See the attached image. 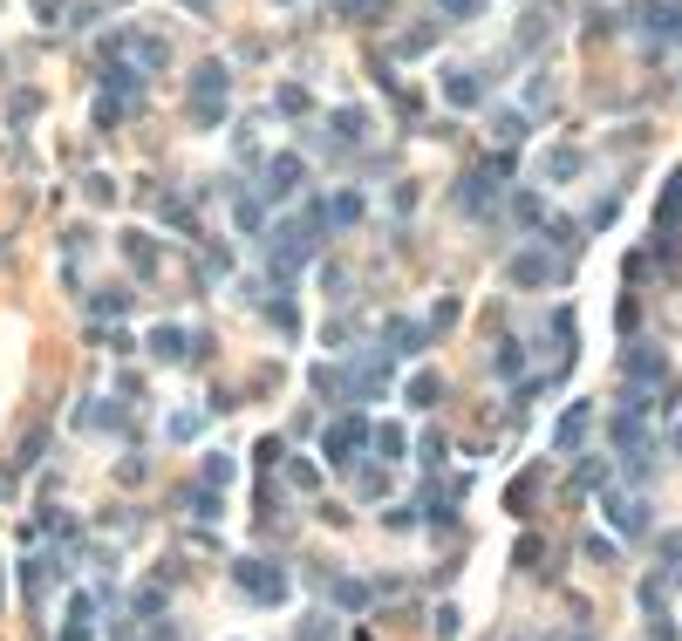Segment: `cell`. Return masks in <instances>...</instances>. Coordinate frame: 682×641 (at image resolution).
<instances>
[{
    "mask_svg": "<svg viewBox=\"0 0 682 641\" xmlns=\"http://www.w3.org/2000/svg\"><path fill=\"white\" fill-rule=\"evenodd\" d=\"M335 601H341V607H369V587H362V580H341Z\"/></svg>",
    "mask_w": 682,
    "mask_h": 641,
    "instance_id": "23",
    "label": "cell"
},
{
    "mask_svg": "<svg viewBox=\"0 0 682 641\" xmlns=\"http://www.w3.org/2000/svg\"><path fill=\"white\" fill-rule=\"evenodd\" d=\"M35 7H41V14H55V7H62V0H35Z\"/></svg>",
    "mask_w": 682,
    "mask_h": 641,
    "instance_id": "28",
    "label": "cell"
},
{
    "mask_svg": "<svg viewBox=\"0 0 682 641\" xmlns=\"http://www.w3.org/2000/svg\"><path fill=\"white\" fill-rule=\"evenodd\" d=\"M55 580H62V566H55V553H41V560H28V594H48V587H55Z\"/></svg>",
    "mask_w": 682,
    "mask_h": 641,
    "instance_id": "11",
    "label": "cell"
},
{
    "mask_svg": "<svg viewBox=\"0 0 682 641\" xmlns=\"http://www.w3.org/2000/svg\"><path fill=\"white\" fill-rule=\"evenodd\" d=\"M676 451H682V430H676Z\"/></svg>",
    "mask_w": 682,
    "mask_h": 641,
    "instance_id": "29",
    "label": "cell"
},
{
    "mask_svg": "<svg viewBox=\"0 0 682 641\" xmlns=\"http://www.w3.org/2000/svg\"><path fill=\"white\" fill-rule=\"evenodd\" d=\"M382 341H389L396 355H417V341H430V328H417V321H389V328H382Z\"/></svg>",
    "mask_w": 682,
    "mask_h": 641,
    "instance_id": "9",
    "label": "cell"
},
{
    "mask_svg": "<svg viewBox=\"0 0 682 641\" xmlns=\"http://www.w3.org/2000/svg\"><path fill=\"white\" fill-rule=\"evenodd\" d=\"M232 580H239V594H246V601H266V607L287 601V573H280L273 560H239Z\"/></svg>",
    "mask_w": 682,
    "mask_h": 641,
    "instance_id": "1",
    "label": "cell"
},
{
    "mask_svg": "<svg viewBox=\"0 0 682 641\" xmlns=\"http://www.w3.org/2000/svg\"><path fill=\"white\" fill-rule=\"evenodd\" d=\"M191 110H198V123H219V116H226V69H219V62H205V69L191 76Z\"/></svg>",
    "mask_w": 682,
    "mask_h": 641,
    "instance_id": "3",
    "label": "cell"
},
{
    "mask_svg": "<svg viewBox=\"0 0 682 641\" xmlns=\"http://www.w3.org/2000/svg\"><path fill=\"white\" fill-rule=\"evenodd\" d=\"M512 280H519V287H546V280H560V266L546 260V253H519V260H512Z\"/></svg>",
    "mask_w": 682,
    "mask_h": 641,
    "instance_id": "7",
    "label": "cell"
},
{
    "mask_svg": "<svg viewBox=\"0 0 682 641\" xmlns=\"http://www.w3.org/2000/svg\"><path fill=\"white\" fill-rule=\"evenodd\" d=\"M294 185H301V157H294V151H280L273 164H266V198H287Z\"/></svg>",
    "mask_w": 682,
    "mask_h": 641,
    "instance_id": "6",
    "label": "cell"
},
{
    "mask_svg": "<svg viewBox=\"0 0 682 641\" xmlns=\"http://www.w3.org/2000/svg\"><path fill=\"white\" fill-rule=\"evenodd\" d=\"M628 376H642V382H662V376H669V362H662L655 348H635V355H628Z\"/></svg>",
    "mask_w": 682,
    "mask_h": 641,
    "instance_id": "12",
    "label": "cell"
},
{
    "mask_svg": "<svg viewBox=\"0 0 682 641\" xmlns=\"http://www.w3.org/2000/svg\"><path fill=\"white\" fill-rule=\"evenodd\" d=\"M314 246H321V239H314L307 226H280L273 239H266V260H273V273L287 280V273H294L301 260H314Z\"/></svg>",
    "mask_w": 682,
    "mask_h": 641,
    "instance_id": "2",
    "label": "cell"
},
{
    "mask_svg": "<svg viewBox=\"0 0 682 641\" xmlns=\"http://www.w3.org/2000/svg\"><path fill=\"white\" fill-rule=\"evenodd\" d=\"M676 219H682V171H676V178H669V191H662V212H655V226L669 232V226H676Z\"/></svg>",
    "mask_w": 682,
    "mask_h": 641,
    "instance_id": "17",
    "label": "cell"
},
{
    "mask_svg": "<svg viewBox=\"0 0 682 641\" xmlns=\"http://www.w3.org/2000/svg\"><path fill=\"white\" fill-rule=\"evenodd\" d=\"M335 137H341V144H355V137H362V110H335Z\"/></svg>",
    "mask_w": 682,
    "mask_h": 641,
    "instance_id": "22",
    "label": "cell"
},
{
    "mask_svg": "<svg viewBox=\"0 0 682 641\" xmlns=\"http://www.w3.org/2000/svg\"><path fill=\"white\" fill-rule=\"evenodd\" d=\"M226 478H232V457H205V485L219 491V485H226Z\"/></svg>",
    "mask_w": 682,
    "mask_h": 641,
    "instance_id": "24",
    "label": "cell"
},
{
    "mask_svg": "<svg viewBox=\"0 0 682 641\" xmlns=\"http://www.w3.org/2000/svg\"><path fill=\"white\" fill-rule=\"evenodd\" d=\"M301 641H335V635H328V621H314V628H301Z\"/></svg>",
    "mask_w": 682,
    "mask_h": 641,
    "instance_id": "26",
    "label": "cell"
},
{
    "mask_svg": "<svg viewBox=\"0 0 682 641\" xmlns=\"http://www.w3.org/2000/svg\"><path fill=\"white\" fill-rule=\"evenodd\" d=\"M485 0H437V14H451V21H464V14H478Z\"/></svg>",
    "mask_w": 682,
    "mask_h": 641,
    "instance_id": "25",
    "label": "cell"
},
{
    "mask_svg": "<svg viewBox=\"0 0 682 641\" xmlns=\"http://www.w3.org/2000/svg\"><path fill=\"white\" fill-rule=\"evenodd\" d=\"M607 512H614V526H621V532H648V505H642V498H607Z\"/></svg>",
    "mask_w": 682,
    "mask_h": 641,
    "instance_id": "8",
    "label": "cell"
},
{
    "mask_svg": "<svg viewBox=\"0 0 682 641\" xmlns=\"http://www.w3.org/2000/svg\"><path fill=\"white\" fill-rule=\"evenodd\" d=\"M457 205H464V212H485V205H492V178H478V171H471L464 191H457Z\"/></svg>",
    "mask_w": 682,
    "mask_h": 641,
    "instance_id": "15",
    "label": "cell"
},
{
    "mask_svg": "<svg viewBox=\"0 0 682 641\" xmlns=\"http://www.w3.org/2000/svg\"><path fill=\"white\" fill-rule=\"evenodd\" d=\"M151 355L157 362H178L185 355V328H151Z\"/></svg>",
    "mask_w": 682,
    "mask_h": 641,
    "instance_id": "13",
    "label": "cell"
},
{
    "mask_svg": "<svg viewBox=\"0 0 682 641\" xmlns=\"http://www.w3.org/2000/svg\"><path fill=\"white\" fill-rule=\"evenodd\" d=\"M130 55H137L144 69H164V62H171V48H164V41H151V35H130Z\"/></svg>",
    "mask_w": 682,
    "mask_h": 641,
    "instance_id": "16",
    "label": "cell"
},
{
    "mask_svg": "<svg viewBox=\"0 0 682 641\" xmlns=\"http://www.w3.org/2000/svg\"><path fill=\"white\" fill-rule=\"evenodd\" d=\"M580 171V151H546V178H573Z\"/></svg>",
    "mask_w": 682,
    "mask_h": 641,
    "instance_id": "19",
    "label": "cell"
},
{
    "mask_svg": "<svg viewBox=\"0 0 682 641\" xmlns=\"http://www.w3.org/2000/svg\"><path fill=\"white\" fill-rule=\"evenodd\" d=\"M103 89H110L116 103H130V96H137V69H123V62H110V69H103Z\"/></svg>",
    "mask_w": 682,
    "mask_h": 641,
    "instance_id": "14",
    "label": "cell"
},
{
    "mask_svg": "<svg viewBox=\"0 0 682 641\" xmlns=\"http://www.w3.org/2000/svg\"><path fill=\"white\" fill-rule=\"evenodd\" d=\"M478 96H485V76H471V69H451V76H444V103H451V110H471Z\"/></svg>",
    "mask_w": 682,
    "mask_h": 641,
    "instance_id": "5",
    "label": "cell"
},
{
    "mask_svg": "<svg viewBox=\"0 0 682 641\" xmlns=\"http://www.w3.org/2000/svg\"><path fill=\"white\" fill-rule=\"evenodd\" d=\"M376 451L382 457H403V451H410V437H403L396 423H376Z\"/></svg>",
    "mask_w": 682,
    "mask_h": 641,
    "instance_id": "18",
    "label": "cell"
},
{
    "mask_svg": "<svg viewBox=\"0 0 682 641\" xmlns=\"http://www.w3.org/2000/svg\"><path fill=\"white\" fill-rule=\"evenodd\" d=\"M369 437H376V430H369V416H341L335 430L321 437V451H328V457H348L355 444H369Z\"/></svg>",
    "mask_w": 682,
    "mask_h": 641,
    "instance_id": "4",
    "label": "cell"
},
{
    "mask_svg": "<svg viewBox=\"0 0 682 641\" xmlns=\"http://www.w3.org/2000/svg\"><path fill=\"white\" fill-rule=\"evenodd\" d=\"M580 437H587V403H573V410L560 416V430H553V444H560V451H573Z\"/></svg>",
    "mask_w": 682,
    "mask_h": 641,
    "instance_id": "10",
    "label": "cell"
},
{
    "mask_svg": "<svg viewBox=\"0 0 682 641\" xmlns=\"http://www.w3.org/2000/svg\"><path fill=\"white\" fill-rule=\"evenodd\" d=\"M648 641H676V628H669V621H655V628H648Z\"/></svg>",
    "mask_w": 682,
    "mask_h": 641,
    "instance_id": "27",
    "label": "cell"
},
{
    "mask_svg": "<svg viewBox=\"0 0 682 641\" xmlns=\"http://www.w3.org/2000/svg\"><path fill=\"white\" fill-rule=\"evenodd\" d=\"M328 212H335V226H355V219H362V198H355V191H341Z\"/></svg>",
    "mask_w": 682,
    "mask_h": 641,
    "instance_id": "21",
    "label": "cell"
},
{
    "mask_svg": "<svg viewBox=\"0 0 682 641\" xmlns=\"http://www.w3.org/2000/svg\"><path fill=\"white\" fill-rule=\"evenodd\" d=\"M437 389H444L437 376H410V403H417V410H430V403H437Z\"/></svg>",
    "mask_w": 682,
    "mask_h": 641,
    "instance_id": "20",
    "label": "cell"
}]
</instances>
